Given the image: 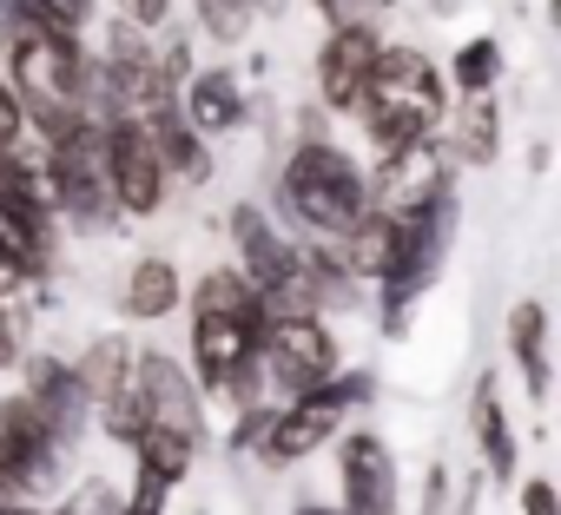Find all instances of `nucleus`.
Masks as SVG:
<instances>
[{"label":"nucleus","mask_w":561,"mask_h":515,"mask_svg":"<svg viewBox=\"0 0 561 515\" xmlns=\"http://www.w3.org/2000/svg\"><path fill=\"white\" fill-rule=\"evenodd\" d=\"M8 67H14V100L21 113L47 133V146L73 126H87L93 106V60L80 54V41L47 34L34 21H8Z\"/></svg>","instance_id":"f257e3e1"},{"label":"nucleus","mask_w":561,"mask_h":515,"mask_svg":"<svg viewBox=\"0 0 561 515\" xmlns=\"http://www.w3.org/2000/svg\"><path fill=\"white\" fill-rule=\"evenodd\" d=\"M257 344H264V305L238 272H205L192 291V364L211 390L251 397L257 377Z\"/></svg>","instance_id":"f03ea898"},{"label":"nucleus","mask_w":561,"mask_h":515,"mask_svg":"<svg viewBox=\"0 0 561 515\" xmlns=\"http://www.w3.org/2000/svg\"><path fill=\"white\" fill-rule=\"evenodd\" d=\"M357 113H364V133L383 152L423 146L443 119V73L416 47H377V67H370V87H364Z\"/></svg>","instance_id":"7ed1b4c3"},{"label":"nucleus","mask_w":561,"mask_h":515,"mask_svg":"<svg viewBox=\"0 0 561 515\" xmlns=\"http://www.w3.org/2000/svg\"><path fill=\"white\" fill-rule=\"evenodd\" d=\"M285 205H291L311 231L344 238V231L370 211V198H364V165H357L351 152H337L331 139H305V146L285 159Z\"/></svg>","instance_id":"20e7f679"},{"label":"nucleus","mask_w":561,"mask_h":515,"mask_svg":"<svg viewBox=\"0 0 561 515\" xmlns=\"http://www.w3.org/2000/svg\"><path fill=\"white\" fill-rule=\"evenodd\" d=\"M456 192H443L436 205H423V211H403V218H390V265H383V324L390 331H403V318H410V305L436 285V272H443V251H449V238H456Z\"/></svg>","instance_id":"39448f33"},{"label":"nucleus","mask_w":561,"mask_h":515,"mask_svg":"<svg viewBox=\"0 0 561 515\" xmlns=\"http://www.w3.org/2000/svg\"><path fill=\"white\" fill-rule=\"evenodd\" d=\"M60 456H67V443L34 416L27 397L0 403V502H21V495L54 489L60 482Z\"/></svg>","instance_id":"423d86ee"},{"label":"nucleus","mask_w":561,"mask_h":515,"mask_svg":"<svg viewBox=\"0 0 561 515\" xmlns=\"http://www.w3.org/2000/svg\"><path fill=\"white\" fill-rule=\"evenodd\" d=\"M47 185H54V211H73L80 225H106V218H113L100 119H87V126H73V133L54 139V152H47Z\"/></svg>","instance_id":"0eeeda50"},{"label":"nucleus","mask_w":561,"mask_h":515,"mask_svg":"<svg viewBox=\"0 0 561 515\" xmlns=\"http://www.w3.org/2000/svg\"><path fill=\"white\" fill-rule=\"evenodd\" d=\"M54 218V185L47 165H27L21 152H0V244L14 251V265L34 272L47 258V225Z\"/></svg>","instance_id":"6e6552de"},{"label":"nucleus","mask_w":561,"mask_h":515,"mask_svg":"<svg viewBox=\"0 0 561 515\" xmlns=\"http://www.w3.org/2000/svg\"><path fill=\"white\" fill-rule=\"evenodd\" d=\"M364 397H370V377H331V384L305 390L291 410H277V416H271L264 456H271V462H298V456H311L324 436L344 430V410L364 403Z\"/></svg>","instance_id":"1a4fd4ad"},{"label":"nucleus","mask_w":561,"mask_h":515,"mask_svg":"<svg viewBox=\"0 0 561 515\" xmlns=\"http://www.w3.org/2000/svg\"><path fill=\"white\" fill-rule=\"evenodd\" d=\"M257 364L271 370V384H285L291 397H305V390L337 377V337L324 331V318H264Z\"/></svg>","instance_id":"9d476101"},{"label":"nucleus","mask_w":561,"mask_h":515,"mask_svg":"<svg viewBox=\"0 0 561 515\" xmlns=\"http://www.w3.org/2000/svg\"><path fill=\"white\" fill-rule=\"evenodd\" d=\"M100 139H106V192H113V211H133V218L159 211V198H165V165H159V152H152V133H146L139 119H106Z\"/></svg>","instance_id":"9b49d317"},{"label":"nucleus","mask_w":561,"mask_h":515,"mask_svg":"<svg viewBox=\"0 0 561 515\" xmlns=\"http://www.w3.org/2000/svg\"><path fill=\"white\" fill-rule=\"evenodd\" d=\"M449 152L436 146V139H423V146H403V152H383V165H377V179H364V198H370V211H383V218H403V211H423V205H436L443 192H449Z\"/></svg>","instance_id":"f8f14e48"},{"label":"nucleus","mask_w":561,"mask_h":515,"mask_svg":"<svg viewBox=\"0 0 561 515\" xmlns=\"http://www.w3.org/2000/svg\"><path fill=\"white\" fill-rule=\"evenodd\" d=\"M344 515H397V462L370 430L344 436Z\"/></svg>","instance_id":"ddd939ff"},{"label":"nucleus","mask_w":561,"mask_h":515,"mask_svg":"<svg viewBox=\"0 0 561 515\" xmlns=\"http://www.w3.org/2000/svg\"><path fill=\"white\" fill-rule=\"evenodd\" d=\"M377 34L370 27H337L331 41H324V54H318V93H324V106H337V113H357V100H364V87H370V67H377Z\"/></svg>","instance_id":"4468645a"},{"label":"nucleus","mask_w":561,"mask_h":515,"mask_svg":"<svg viewBox=\"0 0 561 515\" xmlns=\"http://www.w3.org/2000/svg\"><path fill=\"white\" fill-rule=\"evenodd\" d=\"M133 377H139V397H146V423H165V430L198 443V397H192L185 370L172 357H133Z\"/></svg>","instance_id":"2eb2a0df"},{"label":"nucleus","mask_w":561,"mask_h":515,"mask_svg":"<svg viewBox=\"0 0 561 515\" xmlns=\"http://www.w3.org/2000/svg\"><path fill=\"white\" fill-rule=\"evenodd\" d=\"M27 403H34V416L67 443L73 430H80V384H73V364H60V357H34L27 364V390H21Z\"/></svg>","instance_id":"dca6fc26"},{"label":"nucleus","mask_w":561,"mask_h":515,"mask_svg":"<svg viewBox=\"0 0 561 515\" xmlns=\"http://www.w3.org/2000/svg\"><path fill=\"white\" fill-rule=\"evenodd\" d=\"M179 119L205 139V133H231L238 119H244V93H238V80L225 73V67H211V73H198L185 93H179Z\"/></svg>","instance_id":"f3484780"},{"label":"nucleus","mask_w":561,"mask_h":515,"mask_svg":"<svg viewBox=\"0 0 561 515\" xmlns=\"http://www.w3.org/2000/svg\"><path fill=\"white\" fill-rule=\"evenodd\" d=\"M508 351H515V364H522L528 397H548V311H541L535 298H522V305L508 311Z\"/></svg>","instance_id":"a211bd4d"},{"label":"nucleus","mask_w":561,"mask_h":515,"mask_svg":"<svg viewBox=\"0 0 561 515\" xmlns=\"http://www.w3.org/2000/svg\"><path fill=\"white\" fill-rule=\"evenodd\" d=\"M146 133H152V152H159L165 172H179V179H192V185L211 179V152H205V139H198L179 113H172V119H152Z\"/></svg>","instance_id":"6ab92c4d"},{"label":"nucleus","mask_w":561,"mask_h":515,"mask_svg":"<svg viewBox=\"0 0 561 515\" xmlns=\"http://www.w3.org/2000/svg\"><path fill=\"white\" fill-rule=\"evenodd\" d=\"M126 370H133V351H126V337H100L80 364H73V384H80V403L87 410H100L119 384H126Z\"/></svg>","instance_id":"aec40b11"},{"label":"nucleus","mask_w":561,"mask_h":515,"mask_svg":"<svg viewBox=\"0 0 561 515\" xmlns=\"http://www.w3.org/2000/svg\"><path fill=\"white\" fill-rule=\"evenodd\" d=\"M476 443H482V462L495 482L515 476V436H508V416H502V397H495V377L476 384Z\"/></svg>","instance_id":"412c9836"},{"label":"nucleus","mask_w":561,"mask_h":515,"mask_svg":"<svg viewBox=\"0 0 561 515\" xmlns=\"http://www.w3.org/2000/svg\"><path fill=\"white\" fill-rule=\"evenodd\" d=\"M133 318H165L179 311V272L165 265V258H139V265L126 272V298H119Z\"/></svg>","instance_id":"4be33fe9"},{"label":"nucleus","mask_w":561,"mask_h":515,"mask_svg":"<svg viewBox=\"0 0 561 515\" xmlns=\"http://www.w3.org/2000/svg\"><path fill=\"white\" fill-rule=\"evenodd\" d=\"M133 449H139V476H152V482H165V489H172V482L192 469V456H198V443L179 436V430H165V423H146Z\"/></svg>","instance_id":"5701e85b"},{"label":"nucleus","mask_w":561,"mask_h":515,"mask_svg":"<svg viewBox=\"0 0 561 515\" xmlns=\"http://www.w3.org/2000/svg\"><path fill=\"white\" fill-rule=\"evenodd\" d=\"M495 146H502V113H495V100L482 93V100H469V106L456 113V139H449V152H456L462 165H489Z\"/></svg>","instance_id":"b1692460"},{"label":"nucleus","mask_w":561,"mask_h":515,"mask_svg":"<svg viewBox=\"0 0 561 515\" xmlns=\"http://www.w3.org/2000/svg\"><path fill=\"white\" fill-rule=\"evenodd\" d=\"M14 14L34 21V27H47V34L80 41V27L93 21V0H14Z\"/></svg>","instance_id":"393cba45"},{"label":"nucleus","mask_w":561,"mask_h":515,"mask_svg":"<svg viewBox=\"0 0 561 515\" xmlns=\"http://www.w3.org/2000/svg\"><path fill=\"white\" fill-rule=\"evenodd\" d=\"M495 73H502V47H495V41H469V47H456V93L482 100V93L495 87Z\"/></svg>","instance_id":"a878e982"},{"label":"nucleus","mask_w":561,"mask_h":515,"mask_svg":"<svg viewBox=\"0 0 561 515\" xmlns=\"http://www.w3.org/2000/svg\"><path fill=\"white\" fill-rule=\"evenodd\" d=\"M198 21H205L211 41H244L257 8H251V0H198Z\"/></svg>","instance_id":"bb28decb"},{"label":"nucleus","mask_w":561,"mask_h":515,"mask_svg":"<svg viewBox=\"0 0 561 515\" xmlns=\"http://www.w3.org/2000/svg\"><path fill=\"white\" fill-rule=\"evenodd\" d=\"M311 8L331 21V34L337 27H370L377 14H383V0H311Z\"/></svg>","instance_id":"cd10ccee"},{"label":"nucleus","mask_w":561,"mask_h":515,"mask_svg":"<svg viewBox=\"0 0 561 515\" xmlns=\"http://www.w3.org/2000/svg\"><path fill=\"white\" fill-rule=\"evenodd\" d=\"M60 515H119V495L106 489V482H87V489H73L67 495V508Z\"/></svg>","instance_id":"c85d7f7f"},{"label":"nucleus","mask_w":561,"mask_h":515,"mask_svg":"<svg viewBox=\"0 0 561 515\" xmlns=\"http://www.w3.org/2000/svg\"><path fill=\"white\" fill-rule=\"evenodd\" d=\"M271 416H277V410H244V416H238V430H231V449H238V456H244V449H264Z\"/></svg>","instance_id":"c756f323"},{"label":"nucleus","mask_w":561,"mask_h":515,"mask_svg":"<svg viewBox=\"0 0 561 515\" xmlns=\"http://www.w3.org/2000/svg\"><path fill=\"white\" fill-rule=\"evenodd\" d=\"M21 126H27V113H21L14 87L0 80V152H14V146H21Z\"/></svg>","instance_id":"7c9ffc66"},{"label":"nucleus","mask_w":561,"mask_h":515,"mask_svg":"<svg viewBox=\"0 0 561 515\" xmlns=\"http://www.w3.org/2000/svg\"><path fill=\"white\" fill-rule=\"evenodd\" d=\"M423 515H449V469H430V482H423Z\"/></svg>","instance_id":"2f4dec72"},{"label":"nucleus","mask_w":561,"mask_h":515,"mask_svg":"<svg viewBox=\"0 0 561 515\" xmlns=\"http://www.w3.org/2000/svg\"><path fill=\"white\" fill-rule=\"evenodd\" d=\"M522 515H561V508H554V482L535 476V482L522 489Z\"/></svg>","instance_id":"473e14b6"},{"label":"nucleus","mask_w":561,"mask_h":515,"mask_svg":"<svg viewBox=\"0 0 561 515\" xmlns=\"http://www.w3.org/2000/svg\"><path fill=\"white\" fill-rule=\"evenodd\" d=\"M126 8V27H159L165 21V0H119Z\"/></svg>","instance_id":"72a5a7b5"},{"label":"nucleus","mask_w":561,"mask_h":515,"mask_svg":"<svg viewBox=\"0 0 561 515\" xmlns=\"http://www.w3.org/2000/svg\"><path fill=\"white\" fill-rule=\"evenodd\" d=\"M21 278H27V272L14 265V251H8V244H0V298H8V291H14Z\"/></svg>","instance_id":"f704fd0d"},{"label":"nucleus","mask_w":561,"mask_h":515,"mask_svg":"<svg viewBox=\"0 0 561 515\" xmlns=\"http://www.w3.org/2000/svg\"><path fill=\"white\" fill-rule=\"evenodd\" d=\"M0 364H14V324H8V311H0Z\"/></svg>","instance_id":"c9c22d12"},{"label":"nucleus","mask_w":561,"mask_h":515,"mask_svg":"<svg viewBox=\"0 0 561 515\" xmlns=\"http://www.w3.org/2000/svg\"><path fill=\"white\" fill-rule=\"evenodd\" d=\"M0 515H41V508H27V502H0Z\"/></svg>","instance_id":"e433bc0d"},{"label":"nucleus","mask_w":561,"mask_h":515,"mask_svg":"<svg viewBox=\"0 0 561 515\" xmlns=\"http://www.w3.org/2000/svg\"><path fill=\"white\" fill-rule=\"evenodd\" d=\"M291 515H344V508H318V502H305V508H291Z\"/></svg>","instance_id":"4c0bfd02"},{"label":"nucleus","mask_w":561,"mask_h":515,"mask_svg":"<svg viewBox=\"0 0 561 515\" xmlns=\"http://www.w3.org/2000/svg\"><path fill=\"white\" fill-rule=\"evenodd\" d=\"M251 8H271V0H251Z\"/></svg>","instance_id":"58836bf2"}]
</instances>
